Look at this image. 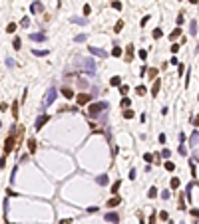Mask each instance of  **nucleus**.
I'll return each instance as SVG.
<instances>
[{"instance_id":"obj_1","label":"nucleus","mask_w":199,"mask_h":224,"mask_svg":"<svg viewBox=\"0 0 199 224\" xmlns=\"http://www.w3.org/2000/svg\"><path fill=\"white\" fill-rule=\"evenodd\" d=\"M106 109H108V103L106 101H96V103H90V105H88L86 115L90 117V119H94V117L100 115V111H106Z\"/></svg>"},{"instance_id":"obj_2","label":"nucleus","mask_w":199,"mask_h":224,"mask_svg":"<svg viewBox=\"0 0 199 224\" xmlns=\"http://www.w3.org/2000/svg\"><path fill=\"white\" fill-rule=\"evenodd\" d=\"M16 137H18V127H14V131L6 137V141H4V155H8V153H12L14 149H16Z\"/></svg>"},{"instance_id":"obj_3","label":"nucleus","mask_w":199,"mask_h":224,"mask_svg":"<svg viewBox=\"0 0 199 224\" xmlns=\"http://www.w3.org/2000/svg\"><path fill=\"white\" fill-rule=\"evenodd\" d=\"M92 99H94V95L88 93V91H82V93H78V95H76V103L80 105V107H84V105H90Z\"/></svg>"},{"instance_id":"obj_4","label":"nucleus","mask_w":199,"mask_h":224,"mask_svg":"<svg viewBox=\"0 0 199 224\" xmlns=\"http://www.w3.org/2000/svg\"><path fill=\"white\" fill-rule=\"evenodd\" d=\"M104 220H106V222H112V224H120L122 216H120V212H106Z\"/></svg>"},{"instance_id":"obj_5","label":"nucleus","mask_w":199,"mask_h":224,"mask_svg":"<svg viewBox=\"0 0 199 224\" xmlns=\"http://www.w3.org/2000/svg\"><path fill=\"white\" fill-rule=\"evenodd\" d=\"M60 93H62L66 99H76V93H74V89H72V87H68V85H64L62 89H60Z\"/></svg>"},{"instance_id":"obj_6","label":"nucleus","mask_w":199,"mask_h":224,"mask_svg":"<svg viewBox=\"0 0 199 224\" xmlns=\"http://www.w3.org/2000/svg\"><path fill=\"white\" fill-rule=\"evenodd\" d=\"M120 204H122V196L116 194V196H112L108 202H106V208H116V206H120Z\"/></svg>"},{"instance_id":"obj_7","label":"nucleus","mask_w":199,"mask_h":224,"mask_svg":"<svg viewBox=\"0 0 199 224\" xmlns=\"http://www.w3.org/2000/svg\"><path fill=\"white\" fill-rule=\"evenodd\" d=\"M48 121H50V115H48V113H44V115H40V117H38V119H36V129L40 131V129H42V127H44V125H46V123H48Z\"/></svg>"},{"instance_id":"obj_8","label":"nucleus","mask_w":199,"mask_h":224,"mask_svg":"<svg viewBox=\"0 0 199 224\" xmlns=\"http://www.w3.org/2000/svg\"><path fill=\"white\" fill-rule=\"evenodd\" d=\"M133 50H136V48H133V44H127V48H126V54H123V60H126L127 63H130L131 60H133Z\"/></svg>"},{"instance_id":"obj_9","label":"nucleus","mask_w":199,"mask_h":224,"mask_svg":"<svg viewBox=\"0 0 199 224\" xmlns=\"http://www.w3.org/2000/svg\"><path fill=\"white\" fill-rule=\"evenodd\" d=\"M157 73H159L157 67H149V70H147V79L149 81H155V79H157Z\"/></svg>"},{"instance_id":"obj_10","label":"nucleus","mask_w":199,"mask_h":224,"mask_svg":"<svg viewBox=\"0 0 199 224\" xmlns=\"http://www.w3.org/2000/svg\"><path fill=\"white\" fill-rule=\"evenodd\" d=\"M159 89H161V79H155L153 81V87H151V97H157Z\"/></svg>"},{"instance_id":"obj_11","label":"nucleus","mask_w":199,"mask_h":224,"mask_svg":"<svg viewBox=\"0 0 199 224\" xmlns=\"http://www.w3.org/2000/svg\"><path fill=\"white\" fill-rule=\"evenodd\" d=\"M36 149H38L36 139H34V137H30V139H28V151H30V155H34V153H36Z\"/></svg>"},{"instance_id":"obj_12","label":"nucleus","mask_w":199,"mask_h":224,"mask_svg":"<svg viewBox=\"0 0 199 224\" xmlns=\"http://www.w3.org/2000/svg\"><path fill=\"white\" fill-rule=\"evenodd\" d=\"M120 188H122V180H116V183L112 184V188H110V193H112L113 196H116V194H120V193H118Z\"/></svg>"},{"instance_id":"obj_13","label":"nucleus","mask_w":199,"mask_h":224,"mask_svg":"<svg viewBox=\"0 0 199 224\" xmlns=\"http://www.w3.org/2000/svg\"><path fill=\"white\" fill-rule=\"evenodd\" d=\"M122 77H120V76H113L112 77V79H110V85H112V87H120V85H122Z\"/></svg>"},{"instance_id":"obj_14","label":"nucleus","mask_w":199,"mask_h":224,"mask_svg":"<svg viewBox=\"0 0 199 224\" xmlns=\"http://www.w3.org/2000/svg\"><path fill=\"white\" fill-rule=\"evenodd\" d=\"M181 34H183V32H181V26H177L175 30H173L171 34H169V40H177V38H179Z\"/></svg>"},{"instance_id":"obj_15","label":"nucleus","mask_w":199,"mask_h":224,"mask_svg":"<svg viewBox=\"0 0 199 224\" xmlns=\"http://www.w3.org/2000/svg\"><path fill=\"white\" fill-rule=\"evenodd\" d=\"M177 208H179V210H187V204H185V200H183V193L179 194V200H177Z\"/></svg>"},{"instance_id":"obj_16","label":"nucleus","mask_w":199,"mask_h":224,"mask_svg":"<svg viewBox=\"0 0 199 224\" xmlns=\"http://www.w3.org/2000/svg\"><path fill=\"white\" fill-rule=\"evenodd\" d=\"M54 95H56V89L52 87V89L48 91V95H46V105H50V103L54 101Z\"/></svg>"},{"instance_id":"obj_17","label":"nucleus","mask_w":199,"mask_h":224,"mask_svg":"<svg viewBox=\"0 0 199 224\" xmlns=\"http://www.w3.org/2000/svg\"><path fill=\"white\" fill-rule=\"evenodd\" d=\"M122 54H123V50L120 48V46H113V50H112V56H113V58H122Z\"/></svg>"},{"instance_id":"obj_18","label":"nucleus","mask_w":199,"mask_h":224,"mask_svg":"<svg viewBox=\"0 0 199 224\" xmlns=\"http://www.w3.org/2000/svg\"><path fill=\"white\" fill-rule=\"evenodd\" d=\"M133 117H136L133 109H123V119H133Z\"/></svg>"},{"instance_id":"obj_19","label":"nucleus","mask_w":199,"mask_h":224,"mask_svg":"<svg viewBox=\"0 0 199 224\" xmlns=\"http://www.w3.org/2000/svg\"><path fill=\"white\" fill-rule=\"evenodd\" d=\"M169 186H171L173 190H175V188H179V186H181V180L177 179V177H173V179H171V183H169Z\"/></svg>"},{"instance_id":"obj_20","label":"nucleus","mask_w":199,"mask_h":224,"mask_svg":"<svg viewBox=\"0 0 199 224\" xmlns=\"http://www.w3.org/2000/svg\"><path fill=\"white\" fill-rule=\"evenodd\" d=\"M122 30H123V20H118V22H116V26H113V32H116V34H120Z\"/></svg>"},{"instance_id":"obj_21","label":"nucleus","mask_w":199,"mask_h":224,"mask_svg":"<svg viewBox=\"0 0 199 224\" xmlns=\"http://www.w3.org/2000/svg\"><path fill=\"white\" fill-rule=\"evenodd\" d=\"M18 115H20V113H18V101H14L12 103V117H14V119H18Z\"/></svg>"},{"instance_id":"obj_22","label":"nucleus","mask_w":199,"mask_h":224,"mask_svg":"<svg viewBox=\"0 0 199 224\" xmlns=\"http://www.w3.org/2000/svg\"><path fill=\"white\" fill-rule=\"evenodd\" d=\"M151 36H153V40H159V38L163 36V32H161V28H155L153 32H151Z\"/></svg>"},{"instance_id":"obj_23","label":"nucleus","mask_w":199,"mask_h":224,"mask_svg":"<svg viewBox=\"0 0 199 224\" xmlns=\"http://www.w3.org/2000/svg\"><path fill=\"white\" fill-rule=\"evenodd\" d=\"M157 193H159L157 188H155V186H151V188L147 190V196H149V198H157Z\"/></svg>"},{"instance_id":"obj_24","label":"nucleus","mask_w":199,"mask_h":224,"mask_svg":"<svg viewBox=\"0 0 199 224\" xmlns=\"http://www.w3.org/2000/svg\"><path fill=\"white\" fill-rule=\"evenodd\" d=\"M136 93L137 95H145V93H147V87H145V85H137V87H136Z\"/></svg>"},{"instance_id":"obj_25","label":"nucleus","mask_w":199,"mask_h":224,"mask_svg":"<svg viewBox=\"0 0 199 224\" xmlns=\"http://www.w3.org/2000/svg\"><path fill=\"white\" fill-rule=\"evenodd\" d=\"M120 105H122L123 109H127V107H130V105H131V99H130V97H123L122 101H120Z\"/></svg>"},{"instance_id":"obj_26","label":"nucleus","mask_w":199,"mask_h":224,"mask_svg":"<svg viewBox=\"0 0 199 224\" xmlns=\"http://www.w3.org/2000/svg\"><path fill=\"white\" fill-rule=\"evenodd\" d=\"M108 183H110L108 175H100V177H98V184H108Z\"/></svg>"},{"instance_id":"obj_27","label":"nucleus","mask_w":199,"mask_h":224,"mask_svg":"<svg viewBox=\"0 0 199 224\" xmlns=\"http://www.w3.org/2000/svg\"><path fill=\"white\" fill-rule=\"evenodd\" d=\"M112 8H113V10H122V8H123V4L120 2V0H113V2H112Z\"/></svg>"},{"instance_id":"obj_28","label":"nucleus","mask_w":199,"mask_h":224,"mask_svg":"<svg viewBox=\"0 0 199 224\" xmlns=\"http://www.w3.org/2000/svg\"><path fill=\"white\" fill-rule=\"evenodd\" d=\"M163 167H165V170H175V165H173L171 161H165V163H163Z\"/></svg>"},{"instance_id":"obj_29","label":"nucleus","mask_w":199,"mask_h":224,"mask_svg":"<svg viewBox=\"0 0 199 224\" xmlns=\"http://www.w3.org/2000/svg\"><path fill=\"white\" fill-rule=\"evenodd\" d=\"M143 161L147 163V165H149V163H153V155H151V153H145V155H143Z\"/></svg>"},{"instance_id":"obj_30","label":"nucleus","mask_w":199,"mask_h":224,"mask_svg":"<svg viewBox=\"0 0 199 224\" xmlns=\"http://www.w3.org/2000/svg\"><path fill=\"white\" fill-rule=\"evenodd\" d=\"M12 46H14V50H20V48H22V42H20V38H14Z\"/></svg>"},{"instance_id":"obj_31","label":"nucleus","mask_w":199,"mask_h":224,"mask_svg":"<svg viewBox=\"0 0 199 224\" xmlns=\"http://www.w3.org/2000/svg\"><path fill=\"white\" fill-rule=\"evenodd\" d=\"M159 220H163V222H167V220H169V214H167L165 210H161V212H159Z\"/></svg>"},{"instance_id":"obj_32","label":"nucleus","mask_w":199,"mask_h":224,"mask_svg":"<svg viewBox=\"0 0 199 224\" xmlns=\"http://www.w3.org/2000/svg\"><path fill=\"white\" fill-rule=\"evenodd\" d=\"M92 52V54H96V56H106V52H102V50H98V48H88Z\"/></svg>"},{"instance_id":"obj_33","label":"nucleus","mask_w":199,"mask_h":224,"mask_svg":"<svg viewBox=\"0 0 199 224\" xmlns=\"http://www.w3.org/2000/svg\"><path fill=\"white\" fill-rule=\"evenodd\" d=\"M183 20H185V14H183V12H179V16H177V20H175V22H177V26H181V24H183Z\"/></svg>"},{"instance_id":"obj_34","label":"nucleus","mask_w":199,"mask_h":224,"mask_svg":"<svg viewBox=\"0 0 199 224\" xmlns=\"http://www.w3.org/2000/svg\"><path fill=\"white\" fill-rule=\"evenodd\" d=\"M161 157L169 161V157H171V151H169V149H163V151H161Z\"/></svg>"},{"instance_id":"obj_35","label":"nucleus","mask_w":199,"mask_h":224,"mask_svg":"<svg viewBox=\"0 0 199 224\" xmlns=\"http://www.w3.org/2000/svg\"><path fill=\"white\" fill-rule=\"evenodd\" d=\"M120 91H122V95H126L127 91H130V87H127L126 83H122V85H120Z\"/></svg>"},{"instance_id":"obj_36","label":"nucleus","mask_w":199,"mask_h":224,"mask_svg":"<svg viewBox=\"0 0 199 224\" xmlns=\"http://www.w3.org/2000/svg\"><path fill=\"white\" fill-rule=\"evenodd\" d=\"M137 56H140L141 60H145V58H147V50H140V52H137Z\"/></svg>"},{"instance_id":"obj_37","label":"nucleus","mask_w":199,"mask_h":224,"mask_svg":"<svg viewBox=\"0 0 199 224\" xmlns=\"http://www.w3.org/2000/svg\"><path fill=\"white\" fill-rule=\"evenodd\" d=\"M40 10H42V4H38V2L32 4V12H40Z\"/></svg>"},{"instance_id":"obj_38","label":"nucleus","mask_w":199,"mask_h":224,"mask_svg":"<svg viewBox=\"0 0 199 224\" xmlns=\"http://www.w3.org/2000/svg\"><path fill=\"white\" fill-rule=\"evenodd\" d=\"M6 32H10V34L16 32V24H8V26H6Z\"/></svg>"},{"instance_id":"obj_39","label":"nucleus","mask_w":199,"mask_h":224,"mask_svg":"<svg viewBox=\"0 0 199 224\" xmlns=\"http://www.w3.org/2000/svg\"><path fill=\"white\" fill-rule=\"evenodd\" d=\"M155 220H157V216H155V212H151V216H149L147 224H155Z\"/></svg>"},{"instance_id":"obj_40","label":"nucleus","mask_w":199,"mask_h":224,"mask_svg":"<svg viewBox=\"0 0 199 224\" xmlns=\"http://www.w3.org/2000/svg\"><path fill=\"white\" fill-rule=\"evenodd\" d=\"M191 216H193V218H199V208H191Z\"/></svg>"},{"instance_id":"obj_41","label":"nucleus","mask_w":199,"mask_h":224,"mask_svg":"<svg viewBox=\"0 0 199 224\" xmlns=\"http://www.w3.org/2000/svg\"><path fill=\"white\" fill-rule=\"evenodd\" d=\"M169 196H171V193H169V190H163V193H161V198H163V200H167Z\"/></svg>"},{"instance_id":"obj_42","label":"nucleus","mask_w":199,"mask_h":224,"mask_svg":"<svg viewBox=\"0 0 199 224\" xmlns=\"http://www.w3.org/2000/svg\"><path fill=\"white\" fill-rule=\"evenodd\" d=\"M177 151H179V155H187V149L183 147V143L179 145V149H177Z\"/></svg>"},{"instance_id":"obj_43","label":"nucleus","mask_w":199,"mask_h":224,"mask_svg":"<svg viewBox=\"0 0 199 224\" xmlns=\"http://www.w3.org/2000/svg\"><path fill=\"white\" fill-rule=\"evenodd\" d=\"M136 177H137L136 169H131V170H130V180H136Z\"/></svg>"},{"instance_id":"obj_44","label":"nucleus","mask_w":199,"mask_h":224,"mask_svg":"<svg viewBox=\"0 0 199 224\" xmlns=\"http://www.w3.org/2000/svg\"><path fill=\"white\" fill-rule=\"evenodd\" d=\"M90 12H92V6L86 4V6H84V14H86V16H90Z\"/></svg>"},{"instance_id":"obj_45","label":"nucleus","mask_w":199,"mask_h":224,"mask_svg":"<svg viewBox=\"0 0 199 224\" xmlns=\"http://www.w3.org/2000/svg\"><path fill=\"white\" fill-rule=\"evenodd\" d=\"M98 210H100L98 206H90V208H88V214H94V212H98Z\"/></svg>"},{"instance_id":"obj_46","label":"nucleus","mask_w":199,"mask_h":224,"mask_svg":"<svg viewBox=\"0 0 199 224\" xmlns=\"http://www.w3.org/2000/svg\"><path fill=\"white\" fill-rule=\"evenodd\" d=\"M195 32H197V22L193 20V22H191V34H195Z\"/></svg>"},{"instance_id":"obj_47","label":"nucleus","mask_w":199,"mask_h":224,"mask_svg":"<svg viewBox=\"0 0 199 224\" xmlns=\"http://www.w3.org/2000/svg\"><path fill=\"white\" fill-rule=\"evenodd\" d=\"M177 52H179V44H173L171 46V54H177Z\"/></svg>"},{"instance_id":"obj_48","label":"nucleus","mask_w":199,"mask_h":224,"mask_svg":"<svg viewBox=\"0 0 199 224\" xmlns=\"http://www.w3.org/2000/svg\"><path fill=\"white\" fill-rule=\"evenodd\" d=\"M183 70H185V66H183V63H179V67H177V73H179V76H183Z\"/></svg>"},{"instance_id":"obj_49","label":"nucleus","mask_w":199,"mask_h":224,"mask_svg":"<svg viewBox=\"0 0 199 224\" xmlns=\"http://www.w3.org/2000/svg\"><path fill=\"white\" fill-rule=\"evenodd\" d=\"M149 18H151V16H143V18H141V26H145V24L149 22Z\"/></svg>"},{"instance_id":"obj_50","label":"nucleus","mask_w":199,"mask_h":224,"mask_svg":"<svg viewBox=\"0 0 199 224\" xmlns=\"http://www.w3.org/2000/svg\"><path fill=\"white\" fill-rule=\"evenodd\" d=\"M60 224H74V220H72V218H64Z\"/></svg>"},{"instance_id":"obj_51","label":"nucleus","mask_w":199,"mask_h":224,"mask_svg":"<svg viewBox=\"0 0 199 224\" xmlns=\"http://www.w3.org/2000/svg\"><path fill=\"white\" fill-rule=\"evenodd\" d=\"M4 167H6V157H2L0 159V169H4Z\"/></svg>"},{"instance_id":"obj_52","label":"nucleus","mask_w":199,"mask_h":224,"mask_svg":"<svg viewBox=\"0 0 199 224\" xmlns=\"http://www.w3.org/2000/svg\"><path fill=\"white\" fill-rule=\"evenodd\" d=\"M20 24H22V26H28V24H30V20H28V18H22V20H20Z\"/></svg>"},{"instance_id":"obj_53","label":"nucleus","mask_w":199,"mask_h":224,"mask_svg":"<svg viewBox=\"0 0 199 224\" xmlns=\"http://www.w3.org/2000/svg\"><path fill=\"white\" fill-rule=\"evenodd\" d=\"M159 143H161V145L165 143V133H161V135H159Z\"/></svg>"},{"instance_id":"obj_54","label":"nucleus","mask_w":199,"mask_h":224,"mask_svg":"<svg viewBox=\"0 0 199 224\" xmlns=\"http://www.w3.org/2000/svg\"><path fill=\"white\" fill-rule=\"evenodd\" d=\"M191 121H193V125H195V127H199V117H193Z\"/></svg>"},{"instance_id":"obj_55","label":"nucleus","mask_w":199,"mask_h":224,"mask_svg":"<svg viewBox=\"0 0 199 224\" xmlns=\"http://www.w3.org/2000/svg\"><path fill=\"white\" fill-rule=\"evenodd\" d=\"M189 2L191 4H199V0H189Z\"/></svg>"},{"instance_id":"obj_56","label":"nucleus","mask_w":199,"mask_h":224,"mask_svg":"<svg viewBox=\"0 0 199 224\" xmlns=\"http://www.w3.org/2000/svg\"><path fill=\"white\" fill-rule=\"evenodd\" d=\"M0 127H2V121H0Z\"/></svg>"}]
</instances>
